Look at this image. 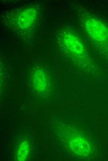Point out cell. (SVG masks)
<instances>
[{
	"mask_svg": "<svg viewBox=\"0 0 108 161\" xmlns=\"http://www.w3.org/2000/svg\"><path fill=\"white\" fill-rule=\"evenodd\" d=\"M29 150V145L27 141L21 143L19 148L17 155L19 161H24L27 158Z\"/></svg>",
	"mask_w": 108,
	"mask_h": 161,
	"instance_id": "obj_6",
	"label": "cell"
},
{
	"mask_svg": "<svg viewBox=\"0 0 108 161\" xmlns=\"http://www.w3.org/2000/svg\"><path fill=\"white\" fill-rule=\"evenodd\" d=\"M33 78L34 85L38 90L42 91L46 88L47 78L43 72L38 71L36 72Z\"/></svg>",
	"mask_w": 108,
	"mask_h": 161,
	"instance_id": "obj_4",
	"label": "cell"
},
{
	"mask_svg": "<svg viewBox=\"0 0 108 161\" xmlns=\"http://www.w3.org/2000/svg\"><path fill=\"white\" fill-rule=\"evenodd\" d=\"M70 146L73 150L79 154L86 155L89 152V145L85 140L81 138L77 137L73 139Z\"/></svg>",
	"mask_w": 108,
	"mask_h": 161,
	"instance_id": "obj_3",
	"label": "cell"
},
{
	"mask_svg": "<svg viewBox=\"0 0 108 161\" xmlns=\"http://www.w3.org/2000/svg\"><path fill=\"white\" fill-rule=\"evenodd\" d=\"M85 29L89 35L94 40L105 41L108 38V29L99 20L90 18L85 22Z\"/></svg>",
	"mask_w": 108,
	"mask_h": 161,
	"instance_id": "obj_1",
	"label": "cell"
},
{
	"mask_svg": "<svg viewBox=\"0 0 108 161\" xmlns=\"http://www.w3.org/2000/svg\"><path fill=\"white\" fill-rule=\"evenodd\" d=\"M35 12L29 9L20 15L19 21L21 26L26 27L32 23L35 18Z\"/></svg>",
	"mask_w": 108,
	"mask_h": 161,
	"instance_id": "obj_5",
	"label": "cell"
},
{
	"mask_svg": "<svg viewBox=\"0 0 108 161\" xmlns=\"http://www.w3.org/2000/svg\"><path fill=\"white\" fill-rule=\"evenodd\" d=\"M64 41L68 48L74 54L80 55L84 52L83 46L78 38L74 35L68 34L64 37Z\"/></svg>",
	"mask_w": 108,
	"mask_h": 161,
	"instance_id": "obj_2",
	"label": "cell"
}]
</instances>
